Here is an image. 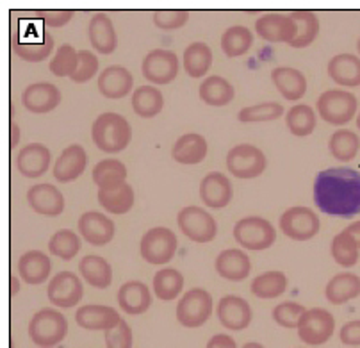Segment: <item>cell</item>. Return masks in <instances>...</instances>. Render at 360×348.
Masks as SVG:
<instances>
[{"label": "cell", "mask_w": 360, "mask_h": 348, "mask_svg": "<svg viewBox=\"0 0 360 348\" xmlns=\"http://www.w3.org/2000/svg\"><path fill=\"white\" fill-rule=\"evenodd\" d=\"M314 204L321 213L353 218L360 214V173L352 168H328L314 180Z\"/></svg>", "instance_id": "1"}, {"label": "cell", "mask_w": 360, "mask_h": 348, "mask_svg": "<svg viewBox=\"0 0 360 348\" xmlns=\"http://www.w3.org/2000/svg\"><path fill=\"white\" fill-rule=\"evenodd\" d=\"M95 145L102 152L118 154L129 147L132 138L131 123L118 113H104L95 120L91 129Z\"/></svg>", "instance_id": "2"}, {"label": "cell", "mask_w": 360, "mask_h": 348, "mask_svg": "<svg viewBox=\"0 0 360 348\" xmlns=\"http://www.w3.org/2000/svg\"><path fill=\"white\" fill-rule=\"evenodd\" d=\"M68 334L65 314L56 309H41L29 321V337L39 348H54Z\"/></svg>", "instance_id": "3"}, {"label": "cell", "mask_w": 360, "mask_h": 348, "mask_svg": "<svg viewBox=\"0 0 360 348\" xmlns=\"http://www.w3.org/2000/svg\"><path fill=\"white\" fill-rule=\"evenodd\" d=\"M176 236L168 227H153L146 230L145 236L139 243L141 257L153 266H165L175 257L176 252Z\"/></svg>", "instance_id": "4"}, {"label": "cell", "mask_w": 360, "mask_h": 348, "mask_svg": "<svg viewBox=\"0 0 360 348\" xmlns=\"http://www.w3.org/2000/svg\"><path fill=\"white\" fill-rule=\"evenodd\" d=\"M356 97L345 89H328L318 99V113L330 125H346L356 115Z\"/></svg>", "instance_id": "5"}, {"label": "cell", "mask_w": 360, "mask_h": 348, "mask_svg": "<svg viewBox=\"0 0 360 348\" xmlns=\"http://www.w3.org/2000/svg\"><path fill=\"white\" fill-rule=\"evenodd\" d=\"M234 240L239 245L252 252H261L269 249L275 243L276 232L275 227L261 216H248L236 223Z\"/></svg>", "instance_id": "6"}, {"label": "cell", "mask_w": 360, "mask_h": 348, "mask_svg": "<svg viewBox=\"0 0 360 348\" xmlns=\"http://www.w3.org/2000/svg\"><path fill=\"white\" fill-rule=\"evenodd\" d=\"M266 166H268V159H266L264 152L248 143L236 145L226 154V168L238 179H257L264 173Z\"/></svg>", "instance_id": "7"}, {"label": "cell", "mask_w": 360, "mask_h": 348, "mask_svg": "<svg viewBox=\"0 0 360 348\" xmlns=\"http://www.w3.org/2000/svg\"><path fill=\"white\" fill-rule=\"evenodd\" d=\"M212 314V297L202 287H193L176 304V321L188 329L202 327Z\"/></svg>", "instance_id": "8"}, {"label": "cell", "mask_w": 360, "mask_h": 348, "mask_svg": "<svg viewBox=\"0 0 360 348\" xmlns=\"http://www.w3.org/2000/svg\"><path fill=\"white\" fill-rule=\"evenodd\" d=\"M180 230L184 232L186 237H189L195 243H211L218 234V223L212 218V214L207 213L202 207H184L180 209L176 216Z\"/></svg>", "instance_id": "9"}, {"label": "cell", "mask_w": 360, "mask_h": 348, "mask_svg": "<svg viewBox=\"0 0 360 348\" xmlns=\"http://www.w3.org/2000/svg\"><path fill=\"white\" fill-rule=\"evenodd\" d=\"M335 330V320L326 309H307L298 323V337L311 347L325 344Z\"/></svg>", "instance_id": "10"}, {"label": "cell", "mask_w": 360, "mask_h": 348, "mask_svg": "<svg viewBox=\"0 0 360 348\" xmlns=\"http://www.w3.org/2000/svg\"><path fill=\"white\" fill-rule=\"evenodd\" d=\"M179 58L175 52L169 50H152L143 58L141 72L146 80L152 85L165 86L169 85L179 75Z\"/></svg>", "instance_id": "11"}, {"label": "cell", "mask_w": 360, "mask_h": 348, "mask_svg": "<svg viewBox=\"0 0 360 348\" xmlns=\"http://www.w3.org/2000/svg\"><path fill=\"white\" fill-rule=\"evenodd\" d=\"M280 229L291 240L309 241L319 232V218L309 207H291L280 216Z\"/></svg>", "instance_id": "12"}, {"label": "cell", "mask_w": 360, "mask_h": 348, "mask_svg": "<svg viewBox=\"0 0 360 348\" xmlns=\"http://www.w3.org/2000/svg\"><path fill=\"white\" fill-rule=\"evenodd\" d=\"M46 294H49L52 306L59 307V309H72L84 297V287L75 273L61 272L49 282Z\"/></svg>", "instance_id": "13"}, {"label": "cell", "mask_w": 360, "mask_h": 348, "mask_svg": "<svg viewBox=\"0 0 360 348\" xmlns=\"http://www.w3.org/2000/svg\"><path fill=\"white\" fill-rule=\"evenodd\" d=\"M234 197L232 182L221 172H211L200 182V199L209 209H225Z\"/></svg>", "instance_id": "14"}, {"label": "cell", "mask_w": 360, "mask_h": 348, "mask_svg": "<svg viewBox=\"0 0 360 348\" xmlns=\"http://www.w3.org/2000/svg\"><path fill=\"white\" fill-rule=\"evenodd\" d=\"M79 234L93 247H104L115 237L116 227L111 218L98 211H88L79 218Z\"/></svg>", "instance_id": "15"}, {"label": "cell", "mask_w": 360, "mask_h": 348, "mask_svg": "<svg viewBox=\"0 0 360 348\" xmlns=\"http://www.w3.org/2000/svg\"><path fill=\"white\" fill-rule=\"evenodd\" d=\"M218 320L229 330H245L252 323V307L238 294H226L218 302Z\"/></svg>", "instance_id": "16"}, {"label": "cell", "mask_w": 360, "mask_h": 348, "mask_svg": "<svg viewBox=\"0 0 360 348\" xmlns=\"http://www.w3.org/2000/svg\"><path fill=\"white\" fill-rule=\"evenodd\" d=\"M61 99L63 97L58 86L50 85V82H34L22 93L23 107L36 115L54 111L61 104Z\"/></svg>", "instance_id": "17"}, {"label": "cell", "mask_w": 360, "mask_h": 348, "mask_svg": "<svg viewBox=\"0 0 360 348\" xmlns=\"http://www.w3.org/2000/svg\"><path fill=\"white\" fill-rule=\"evenodd\" d=\"M257 35L269 43H291L296 38V25L289 16L269 13L255 22Z\"/></svg>", "instance_id": "18"}, {"label": "cell", "mask_w": 360, "mask_h": 348, "mask_svg": "<svg viewBox=\"0 0 360 348\" xmlns=\"http://www.w3.org/2000/svg\"><path fill=\"white\" fill-rule=\"evenodd\" d=\"M27 202L34 213L43 216H59L65 211V197L54 184H36L29 187Z\"/></svg>", "instance_id": "19"}, {"label": "cell", "mask_w": 360, "mask_h": 348, "mask_svg": "<svg viewBox=\"0 0 360 348\" xmlns=\"http://www.w3.org/2000/svg\"><path fill=\"white\" fill-rule=\"evenodd\" d=\"M50 161H52V152L41 143H31V145L23 147L16 157V166L18 172L27 179H38L45 175L46 170L50 168Z\"/></svg>", "instance_id": "20"}, {"label": "cell", "mask_w": 360, "mask_h": 348, "mask_svg": "<svg viewBox=\"0 0 360 348\" xmlns=\"http://www.w3.org/2000/svg\"><path fill=\"white\" fill-rule=\"evenodd\" d=\"M132 86H134V77L125 66H108L98 75V92L105 99H123L132 92Z\"/></svg>", "instance_id": "21"}, {"label": "cell", "mask_w": 360, "mask_h": 348, "mask_svg": "<svg viewBox=\"0 0 360 348\" xmlns=\"http://www.w3.org/2000/svg\"><path fill=\"white\" fill-rule=\"evenodd\" d=\"M88 165V154L81 145L66 147L58 157L54 166V177L61 184L72 182L84 173Z\"/></svg>", "instance_id": "22"}, {"label": "cell", "mask_w": 360, "mask_h": 348, "mask_svg": "<svg viewBox=\"0 0 360 348\" xmlns=\"http://www.w3.org/2000/svg\"><path fill=\"white\" fill-rule=\"evenodd\" d=\"M122 320L118 311L108 306H98V304H89L77 309L75 321L77 325L86 330H109Z\"/></svg>", "instance_id": "23"}, {"label": "cell", "mask_w": 360, "mask_h": 348, "mask_svg": "<svg viewBox=\"0 0 360 348\" xmlns=\"http://www.w3.org/2000/svg\"><path fill=\"white\" fill-rule=\"evenodd\" d=\"M216 272L221 279L241 282L252 272V263H250V257L243 250H223L216 257Z\"/></svg>", "instance_id": "24"}, {"label": "cell", "mask_w": 360, "mask_h": 348, "mask_svg": "<svg viewBox=\"0 0 360 348\" xmlns=\"http://www.w3.org/2000/svg\"><path fill=\"white\" fill-rule=\"evenodd\" d=\"M118 306L127 314H143L152 306L148 286L141 280H129L118 290Z\"/></svg>", "instance_id": "25"}, {"label": "cell", "mask_w": 360, "mask_h": 348, "mask_svg": "<svg viewBox=\"0 0 360 348\" xmlns=\"http://www.w3.org/2000/svg\"><path fill=\"white\" fill-rule=\"evenodd\" d=\"M13 50L20 59L29 63H41L49 58L54 50V38L46 31H39L36 39H25L20 35L13 38Z\"/></svg>", "instance_id": "26"}, {"label": "cell", "mask_w": 360, "mask_h": 348, "mask_svg": "<svg viewBox=\"0 0 360 348\" xmlns=\"http://www.w3.org/2000/svg\"><path fill=\"white\" fill-rule=\"evenodd\" d=\"M172 156L176 163L186 166L200 165L207 157V139L196 132H189L180 136L175 142Z\"/></svg>", "instance_id": "27"}, {"label": "cell", "mask_w": 360, "mask_h": 348, "mask_svg": "<svg viewBox=\"0 0 360 348\" xmlns=\"http://www.w3.org/2000/svg\"><path fill=\"white\" fill-rule=\"evenodd\" d=\"M88 36L93 49L96 52L104 54V56L112 54L116 50V46H118L115 25H112L111 18L108 15H104V13H98V15H95L89 20Z\"/></svg>", "instance_id": "28"}, {"label": "cell", "mask_w": 360, "mask_h": 348, "mask_svg": "<svg viewBox=\"0 0 360 348\" xmlns=\"http://www.w3.org/2000/svg\"><path fill=\"white\" fill-rule=\"evenodd\" d=\"M271 80L280 95L288 100H300L307 93V79L298 68L276 66L271 72Z\"/></svg>", "instance_id": "29"}, {"label": "cell", "mask_w": 360, "mask_h": 348, "mask_svg": "<svg viewBox=\"0 0 360 348\" xmlns=\"http://www.w3.org/2000/svg\"><path fill=\"white\" fill-rule=\"evenodd\" d=\"M328 77L346 88L360 86V58L355 54H338L328 63Z\"/></svg>", "instance_id": "30"}, {"label": "cell", "mask_w": 360, "mask_h": 348, "mask_svg": "<svg viewBox=\"0 0 360 348\" xmlns=\"http://www.w3.org/2000/svg\"><path fill=\"white\" fill-rule=\"evenodd\" d=\"M50 272H52V263L45 252L31 250V252H25L20 257L18 273L22 280H25L31 286L45 282L50 277Z\"/></svg>", "instance_id": "31"}, {"label": "cell", "mask_w": 360, "mask_h": 348, "mask_svg": "<svg viewBox=\"0 0 360 348\" xmlns=\"http://www.w3.org/2000/svg\"><path fill=\"white\" fill-rule=\"evenodd\" d=\"M326 300L333 306L349 302L360 297V277L355 273H338L325 287Z\"/></svg>", "instance_id": "32"}, {"label": "cell", "mask_w": 360, "mask_h": 348, "mask_svg": "<svg viewBox=\"0 0 360 348\" xmlns=\"http://www.w3.org/2000/svg\"><path fill=\"white\" fill-rule=\"evenodd\" d=\"M79 272H81L82 279L96 290H105L112 282L111 264L100 256H86L79 263Z\"/></svg>", "instance_id": "33"}, {"label": "cell", "mask_w": 360, "mask_h": 348, "mask_svg": "<svg viewBox=\"0 0 360 348\" xmlns=\"http://www.w3.org/2000/svg\"><path fill=\"white\" fill-rule=\"evenodd\" d=\"M200 99L207 106L212 107H223L234 100L236 92L234 86L230 85L229 80L223 79L219 75H211L203 80L198 88Z\"/></svg>", "instance_id": "34"}, {"label": "cell", "mask_w": 360, "mask_h": 348, "mask_svg": "<svg viewBox=\"0 0 360 348\" xmlns=\"http://www.w3.org/2000/svg\"><path fill=\"white\" fill-rule=\"evenodd\" d=\"M127 168L122 161L118 159H104L93 168V182L98 186V189H116L122 184L127 182Z\"/></svg>", "instance_id": "35"}, {"label": "cell", "mask_w": 360, "mask_h": 348, "mask_svg": "<svg viewBox=\"0 0 360 348\" xmlns=\"http://www.w3.org/2000/svg\"><path fill=\"white\" fill-rule=\"evenodd\" d=\"M165 97L155 86H141L132 93V109L141 118H153L162 111Z\"/></svg>", "instance_id": "36"}, {"label": "cell", "mask_w": 360, "mask_h": 348, "mask_svg": "<svg viewBox=\"0 0 360 348\" xmlns=\"http://www.w3.org/2000/svg\"><path fill=\"white\" fill-rule=\"evenodd\" d=\"M212 65V50L207 43L195 42L184 50V70L193 79H200Z\"/></svg>", "instance_id": "37"}, {"label": "cell", "mask_w": 360, "mask_h": 348, "mask_svg": "<svg viewBox=\"0 0 360 348\" xmlns=\"http://www.w3.org/2000/svg\"><path fill=\"white\" fill-rule=\"evenodd\" d=\"M289 18L296 25V38L289 45L292 49H305L312 45L319 35V20L312 11H292Z\"/></svg>", "instance_id": "38"}, {"label": "cell", "mask_w": 360, "mask_h": 348, "mask_svg": "<svg viewBox=\"0 0 360 348\" xmlns=\"http://www.w3.org/2000/svg\"><path fill=\"white\" fill-rule=\"evenodd\" d=\"M98 204L111 214H125L134 206V189L129 182L116 189H98Z\"/></svg>", "instance_id": "39"}, {"label": "cell", "mask_w": 360, "mask_h": 348, "mask_svg": "<svg viewBox=\"0 0 360 348\" xmlns=\"http://www.w3.org/2000/svg\"><path fill=\"white\" fill-rule=\"evenodd\" d=\"M182 290H184V277L175 268H162L153 275V293L165 302L175 300Z\"/></svg>", "instance_id": "40"}, {"label": "cell", "mask_w": 360, "mask_h": 348, "mask_svg": "<svg viewBox=\"0 0 360 348\" xmlns=\"http://www.w3.org/2000/svg\"><path fill=\"white\" fill-rule=\"evenodd\" d=\"M253 45V35L248 27L234 25L229 27L221 36V50L226 58H239L245 56Z\"/></svg>", "instance_id": "41"}, {"label": "cell", "mask_w": 360, "mask_h": 348, "mask_svg": "<svg viewBox=\"0 0 360 348\" xmlns=\"http://www.w3.org/2000/svg\"><path fill=\"white\" fill-rule=\"evenodd\" d=\"M285 123L292 136L296 138H307L311 136L316 129V113L311 106L307 104H298L291 107L285 115Z\"/></svg>", "instance_id": "42"}, {"label": "cell", "mask_w": 360, "mask_h": 348, "mask_svg": "<svg viewBox=\"0 0 360 348\" xmlns=\"http://www.w3.org/2000/svg\"><path fill=\"white\" fill-rule=\"evenodd\" d=\"M328 150L333 157L342 163L355 159L360 150V138L353 130L341 129L332 134L328 142Z\"/></svg>", "instance_id": "43"}, {"label": "cell", "mask_w": 360, "mask_h": 348, "mask_svg": "<svg viewBox=\"0 0 360 348\" xmlns=\"http://www.w3.org/2000/svg\"><path fill=\"white\" fill-rule=\"evenodd\" d=\"M332 252L333 261L339 264V266H355L359 263V254H360V243L352 236L349 232L342 230L338 236L332 240Z\"/></svg>", "instance_id": "44"}, {"label": "cell", "mask_w": 360, "mask_h": 348, "mask_svg": "<svg viewBox=\"0 0 360 348\" xmlns=\"http://www.w3.org/2000/svg\"><path fill=\"white\" fill-rule=\"evenodd\" d=\"M288 290V277L282 272H266L257 275L252 282V293L259 299H276Z\"/></svg>", "instance_id": "45"}, {"label": "cell", "mask_w": 360, "mask_h": 348, "mask_svg": "<svg viewBox=\"0 0 360 348\" xmlns=\"http://www.w3.org/2000/svg\"><path fill=\"white\" fill-rule=\"evenodd\" d=\"M49 250L52 256L59 257L63 261H70L81 252V237L70 229L58 230L54 236L50 237Z\"/></svg>", "instance_id": "46"}, {"label": "cell", "mask_w": 360, "mask_h": 348, "mask_svg": "<svg viewBox=\"0 0 360 348\" xmlns=\"http://www.w3.org/2000/svg\"><path fill=\"white\" fill-rule=\"evenodd\" d=\"M282 115H284V107L280 106L278 102H264L257 104V106L243 107L238 118L241 123H264L278 120Z\"/></svg>", "instance_id": "47"}, {"label": "cell", "mask_w": 360, "mask_h": 348, "mask_svg": "<svg viewBox=\"0 0 360 348\" xmlns=\"http://www.w3.org/2000/svg\"><path fill=\"white\" fill-rule=\"evenodd\" d=\"M79 66V52L72 45H63L50 61V72L56 77H70L72 79Z\"/></svg>", "instance_id": "48"}, {"label": "cell", "mask_w": 360, "mask_h": 348, "mask_svg": "<svg viewBox=\"0 0 360 348\" xmlns=\"http://www.w3.org/2000/svg\"><path fill=\"white\" fill-rule=\"evenodd\" d=\"M305 307L296 302H282L273 309L271 316L275 323H278L284 329H298L300 318L305 313Z\"/></svg>", "instance_id": "49"}, {"label": "cell", "mask_w": 360, "mask_h": 348, "mask_svg": "<svg viewBox=\"0 0 360 348\" xmlns=\"http://www.w3.org/2000/svg\"><path fill=\"white\" fill-rule=\"evenodd\" d=\"M98 72V59L93 52L89 50H81L79 52V66H77L75 73H73L72 80L77 85H82V82H88Z\"/></svg>", "instance_id": "50"}, {"label": "cell", "mask_w": 360, "mask_h": 348, "mask_svg": "<svg viewBox=\"0 0 360 348\" xmlns=\"http://www.w3.org/2000/svg\"><path fill=\"white\" fill-rule=\"evenodd\" d=\"M134 337L132 329L125 320H120L112 329L105 330V347L108 348H132Z\"/></svg>", "instance_id": "51"}, {"label": "cell", "mask_w": 360, "mask_h": 348, "mask_svg": "<svg viewBox=\"0 0 360 348\" xmlns=\"http://www.w3.org/2000/svg\"><path fill=\"white\" fill-rule=\"evenodd\" d=\"M155 27L162 29V31H175L184 27L189 20V13L182 11V9H175V11H158L152 16Z\"/></svg>", "instance_id": "52"}, {"label": "cell", "mask_w": 360, "mask_h": 348, "mask_svg": "<svg viewBox=\"0 0 360 348\" xmlns=\"http://www.w3.org/2000/svg\"><path fill=\"white\" fill-rule=\"evenodd\" d=\"M342 344H348V347H360V320L349 321L345 323L339 333Z\"/></svg>", "instance_id": "53"}, {"label": "cell", "mask_w": 360, "mask_h": 348, "mask_svg": "<svg viewBox=\"0 0 360 348\" xmlns=\"http://www.w3.org/2000/svg\"><path fill=\"white\" fill-rule=\"evenodd\" d=\"M72 11H46L39 13V18L43 20V25L46 27H63L72 20Z\"/></svg>", "instance_id": "54"}, {"label": "cell", "mask_w": 360, "mask_h": 348, "mask_svg": "<svg viewBox=\"0 0 360 348\" xmlns=\"http://www.w3.org/2000/svg\"><path fill=\"white\" fill-rule=\"evenodd\" d=\"M205 348H238L236 341L229 336V334H216L209 340Z\"/></svg>", "instance_id": "55"}, {"label": "cell", "mask_w": 360, "mask_h": 348, "mask_svg": "<svg viewBox=\"0 0 360 348\" xmlns=\"http://www.w3.org/2000/svg\"><path fill=\"white\" fill-rule=\"evenodd\" d=\"M18 142H20V129H18V125L13 122L11 123V143H9V145H11V149H15V147L18 145Z\"/></svg>", "instance_id": "56"}, {"label": "cell", "mask_w": 360, "mask_h": 348, "mask_svg": "<svg viewBox=\"0 0 360 348\" xmlns=\"http://www.w3.org/2000/svg\"><path fill=\"white\" fill-rule=\"evenodd\" d=\"M345 230H346V232H349V234H352V236L355 237V240L359 241V243H360V222H355V223H352V225H348V227H346Z\"/></svg>", "instance_id": "57"}, {"label": "cell", "mask_w": 360, "mask_h": 348, "mask_svg": "<svg viewBox=\"0 0 360 348\" xmlns=\"http://www.w3.org/2000/svg\"><path fill=\"white\" fill-rule=\"evenodd\" d=\"M18 290H20L18 282H16L15 277H11V294H16V293H18Z\"/></svg>", "instance_id": "58"}, {"label": "cell", "mask_w": 360, "mask_h": 348, "mask_svg": "<svg viewBox=\"0 0 360 348\" xmlns=\"http://www.w3.org/2000/svg\"><path fill=\"white\" fill-rule=\"evenodd\" d=\"M243 348H266V347L261 343H257V341H252V343H246Z\"/></svg>", "instance_id": "59"}, {"label": "cell", "mask_w": 360, "mask_h": 348, "mask_svg": "<svg viewBox=\"0 0 360 348\" xmlns=\"http://www.w3.org/2000/svg\"><path fill=\"white\" fill-rule=\"evenodd\" d=\"M356 127H359V130H360V113H359V116H356Z\"/></svg>", "instance_id": "60"}, {"label": "cell", "mask_w": 360, "mask_h": 348, "mask_svg": "<svg viewBox=\"0 0 360 348\" xmlns=\"http://www.w3.org/2000/svg\"><path fill=\"white\" fill-rule=\"evenodd\" d=\"M356 50H359V52H360V38H359V42H356Z\"/></svg>", "instance_id": "61"}]
</instances>
